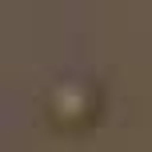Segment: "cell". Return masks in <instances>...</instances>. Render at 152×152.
Segmentation results:
<instances>
[{
  "mask_svg": "<svg viewBox=\"0 0 152 152\" xmlns=\"http://www.w3.org/2000/svg\"><path fill=\"white\" fill-rule=\"evenodd\" d=\"M100 104H104L100 84L92 80V76H80V72L60 76V80L48 88V96H44L48 120H52L56 128H64V132H80V128H88V124H96Z\"/></svg>",
  "mask_w": 152,
  "mask_h": 152,
  "instance_id": "obj_1",
  "label": "cell"
}]
</instances>
